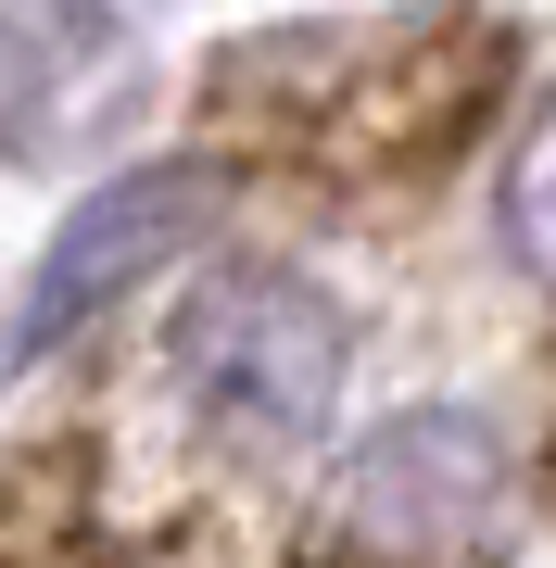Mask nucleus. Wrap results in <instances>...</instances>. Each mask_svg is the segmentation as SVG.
<instances>
[{
    "instance_id": "obj_1",
    "label": "nucleus",
    "mask_w": 556,
    "mask_h": 568,
    "mask_svg": "<svg viewBox=\"0 0 556 568\" xmlns=\"http://www.w3.org/2000/svg\"><path fill=\"white\" fill-rule=\"evenodd\" d=\"M0 568H291L241 493L140 443H39L0 467Z\"/></svg>"
},
{
    "instance_id": "obj_2",
    "label": "nucleus",
    "mask_w": 556,
    "mask_h": 568,
    "mask_svg": "<svg viewBox=\"0 0 556 568\" xmlns=\"http://www.w3.org/2000/svg\"><path fill=\"white\" fill-rule=\"evenodd\" d=\"M178 379L228 429H330V405H342V316L291 265H215L178 304Z\"/></svg>"
},
{
    "instance_id": "obj_3",
    "label": "nucleus",
    "mask_w": 556,
    "mask_h": 568,
    "mask_svg": "<svg viewBox=\"0 0 556 568\" xmlns=\"http://www.w3.org/2000/svg\"><path fill=\"white\" fill-rule=\"evenodd\" d=\"M203 203H215L203 164H140V178L89 190V203L51 227L39 278H26V304H13V366H26V354H51V342H77L102 304H127V291H140L152 265L190 241V215H203Z\"/></svg>"
},
{
    "instance_id": "obj_4",
    "label": "nucleus",
    "mask_w": 556,
    "mask_h": 568,
    "mask_svg": "<svg viewBox=\"0 0 556 568\" xmlns=\"http://www.w3.org/2000/svg\"><path fill=\"white\" fill-rule=\"evenodd\" d=\"M506 493V455L481 417H392L354 443L342 467V530H367V544H455V530H481V506Z\"/></svg>"
},
{
    "instance_id": "obj_5",
    "label": "nucleus",
    "mask_w": 556,
    "mask_h": 568,
    "mask_svg": "<svg viewBox=\"0 0 556 568\" xmlns=\"http://www.w3.org/2000/svg\"><path fill=\"white\" fill-rule=\"evenodd\" d=\"M89 63V0H0V140H39Z\"/></svg>"
},
{
    "instance_id": "obj_6",
    "label": "nucleus",
    "mask_w": 556,
    "mask_h": 568,
    "mask_svg": "<svg viewBox=\"0 0 556 568\" xmlns=\"http://www.w3.org/2000/svg\"><path fill=\"white\" fill-rule=\"evenodd\" d=\"M506 241H518V265L556 291V114L518 140V164H506Z\"/></svg>"
}]
</instances>
